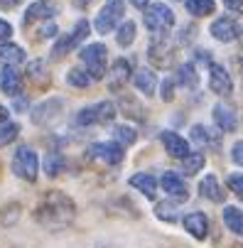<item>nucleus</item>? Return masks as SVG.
<instances>
[{
  "mask_svg": "<svg viewBox=\"0 0 243 248\" xmlns=\"http://www.w3.org/2000/svg\"><path fill=\"white\" fill-rule=\"evenodd\" d=\"M172 209H175V206H169V204H160V206H157V217H160V219L172 221V219H175V214H172Z\"/></svg>",
  "mask_w": 243,
  "mask_h": 248,
  "instance_id": "33",
  "label": "nucleus"
},
{
  "mask_svg": "<svg viewBox=\"0 0 243 248\" xmlns=\"http://www.w3.org/2000/svg\"><path fill=\"white\" fill-rule=\"evenodd\" d=\"M128 72H130L128 62L118 59V62H116V66H113V72L108 74V84H111V89H113V91H118V89L128 81Z\"/></svg>",
  "mask_w": 243,
  "mask_h": 248,
  "instance_id": "18",
  "label": "nucleus"
},
{
  "mask_svg": "<svg viewBox=\"0 0 243 248\" xmlns=\"http://www.w3.org/2000/svg\"><path fill=\"white\" fill-rule=\"evenodd\" d=\"M212 34H214L219 42H233V40L238 37V27H236L233 20H228V17H219V20L212 25Z\"/></svg>",
  "mask_w": 243,
  "mask_h": 248,
  "instance_id": "12",
  "label": "nucleus"
},
{
  "mask_svg": "<svg viewBox=\"0 0 243 248\" xmlns=\"http://www.w3.org/2000/svg\"><path fill=\"white\" fill-rule=\"evenodd\" d=\"M20 86H22V81H20L17 69L5 64V69L0 72V89H3L8 96H17L20 93Z\"/></svg>",
  "mask_w": 243,
  "mask_h": 248,
  "instance_id": "13",
  "label": "nucleus"
},
{
  "mask_svg": "<svg viewBox=\"0 0 243 248\" xmlns=\"http://www.w3.org/2000/svg\"><path fill=\"white\" fill-rule=\"evenodd\" d=\"M133 40H135V25L128 20V22H123L118 27V45L121 47H128V45H133Z\"/></svg>",
  "mask_w": 243,
  "mask_h": 248,
  "instance_id": "26",
  "label": "nucleus"
},
{
  "mask_svg": "<svg viewBox=\"0 0 243 248\" xmlns=\"http://www.w3.org/2000/svg\"><path fill=\"white\" fill-rule=\"evenodd\" d=\"M0 62L8 64V66L22 64L25 62V52L17 45H0Z\"/></svg>",
  "mask_w": 243,
  "mask_h": 248,
  "instance_id": "19",
  "label": "nucleus"
},
{
  "mask_svg": "<svg viewBox=\"0 0 243 248\" xmlns=\"http://www.w3.org/2000/svg\"><path fill=\"white\" fill-rule=\"evenodd\" d=\"M17 133H20V128L15 125V123H0V148L3 145H8V143H13V140L17 138Z\"/></svg>",
  "mask_w": 243,
  "mask_h": 248,
  "instance_id": "27",
  "label": "nucleus"
},
{
  "mask_svg": "<svg viewBox=\"0 0 243 248\" xmlns=\"http://www.w3.org/2000/svg\"><path fill=\"white\" fill-rule=\"evenodd\" d=\"M199 192H201V197L212 199V202H221V199H224V189L219 187V182H216L214 174H206L204 180L199 182Z\"/></svg>",
  "mask_w": 243,
  "mask_h": 248,
  "instance_id": "17",
  "label": "nucleus"
},
{
  "mask_svg": "<svg viewBox=\"0 0 243 248\" xmlns=\"http://www.w3.org/2000/svg\"><path fill=\"white\" fill-rule=\"evenodd\" d=\"M214 123L224 130V133H233L236 130V113L228 108V106H216L214 108Z\"/></svg>",
  "mask_w": 243,
  "mask_h": 248,
  "instance_id": "15",
  "label": "nucleus"
},
{
  "mask_svg": "<svg viewBox=\"0 0 243 248\" xmlns=\"http://www.w3.org/2000/svg\"><path fill=\"white\" fill-rule=\"evenodd\" d=\"M184 229H187L194 238H206V233H209V221H206L204 214L194 211V214H187V217H184Z\"/></svg>",
  "mask_w": 243,
  "mask_h": 248,
  "instance_id": "14",
  "label": "nucleus"
},
{
  "mask_svg": "<svg viewBox=\"0 0 243 248\" xmlns=\"http://www.w3.org/2000/svg\"><path fill=\"white\" fill-rule=\"evenodd\" d=\"M34 219H37L42 226H49V229L64 226V224H69L74 219V204H72V199H66L64 194L52 192L40 204V209L34 211Z\"/></svg>",
  "mask_w": 243,
  "mask_h": 248,
  "instance_id": "1",
  "label": "nucleus"
},
{
  "mask_svg": "<svg viewBox=\"0 0 243 248\" xmlns=\"http://www.w3.org/2000/svg\"><path fill=\"white\" fill-rule=\"evenodd\" d=\"M231 157H233V162H236V165H243V140L233 145V150H231Z\"/></svg>",
  "mask_w": 243,
  "mask_h": 248,
  "instance_id": "34",
  "label": "nucleus"
},
{
  "mask_svg": "<svg viewBox=\"0 0 243 248\" xmlns=\"http://www.w3.org/2000/svg\"><path fill=\"white\" fill-rule=\"evenodd\" d=\"M37 170H40V162H37V155H34L32 148H17L15 157H13V172L22 180L32 182L37 177Z\"/></svg>",
  "mask_w": 243,
  "mask_h": 248,
  "instance_id": "3",
  "label": "nucleus"
},
{
  "mask_svg": "<svg viewBox=\"0 0 243 248\" xmlns=\"http://www.w3.org/2000/svg\"><path fill=\"white\" fill-rule=\"evenodd\" d=\"M20 3H22V0H0V5H3V8H15Z\"/></svg>",
  "mask_w": 243,
  "mask_h": 248,
  "instance_id": "40",
  "label": "nucleus"
},
{
  "mask_svg": "<svg viewBox=\"0 0 243 248\" xmlns=\"http://www.w3.org/2000/svg\"><path fill=\"white\" fill-rule=\"evenodd\" d=\"M228 187L233 189L236 197L243 199V174H231V177H228Z\"/></svg>",
  "mask_w": 243,
  "mask_h": 248,
  "instance_id": "32",
  "label": "nucleus"
},
{
  "mask_svg": "<svg viewBox=\"0 0 243 248\" xmlns=\"http://www.w3.org/2000/svg\"><path fill=\"white\" fill-rule=\"evenodd\" d=\"M106 47L103 45H89L81 49V62L86 64L89 74L93 79H103L106 77Z\"/></svg>",
  "mask_w": 243,
  "mask_h": 248,
  "instance_id": "4",
  "label": "nucleus"
},
{
  "mask_svg": "<svg viewBox=\"0 0 243 248\" xmlns=\"http://www.w3.org/2000/svg\"><path fill=\"white\" fill-rule=\"evenodd\" d=\"M130 185H133L137 192H143L148 199H152V197H155V192H157L155 177H152V174H145V172H140V174H133V177H130Z\"/></svg>",
  "mask_w": 243,
  "mask_h": 248,
  "instance_id": "16",
  "label": "nucleus"
},
{
  "mask_svg": "<svg viewBox=\"0 0 243 248\" xmlns=\"http://www.w3.org/2000/svg\"><path fill=\"white\" fill-rule=\"evenodd\" d=\"M113 138L118 140L121 145H133L137 135H135V130H133L130 125H118V128L113 130Z\"/></svg>",
  "mask_w": 243,
  "mask_h": 248,
  "instance_id": "29",
  "label": "nucleus"
},
{
  "mask_svg": "<svg viewBox=\"0 0 243 248\" xmlns=\"http://www.w3.org/2000/svg\"><path fill=\"white\" fill-rule=\"evenodd\" d=\"M201 167H204V155H201V153H189V155L182 160V170H184L187 174H197Z\"/></svg>",
  "mask_w": 243,
  "mask_h": 248,
  "instance_id": "25",
  "label": "nucleus"
},
{
  "mask_svg": "<svg viewBox=\"0 0 243 248\" xmlns=\"http://www.w3.org/2000/svg\"><path fill=\"white\" fill-rule=\"evenodd\" d=\"M192 138L197 140L199 145H206V143H214V140H212V135H209V130H206L204 125H194V128H192Z\"/></svg>",
  "mask_w": 243,
  "mask_h": 248,
  "instance_id": "31",
  "label": "nucleus"
},
{
  "mask_svg": "<svg viewBox=\"0 0 243 248\" xmlns=\"http://www.w3.org/2000/svg\"><path fill=\"white\" fill-rule=\"evenodd\" d=\"M61 167H64V160H61V155H57V153H49V155L45 157V172H47L49 177H57V174L61 172Z\"/></svg>",
  "mask_w": 243,
  "mask_h": 248,
  "instance_id": "28",
  "label": "nucleus"
},
{
  "mask_svg": "<svg viewBox=\"0 0 243 248\" xmlns=\"http://www.w3.org/2000/svg\"><path fill=\"white\" fill-rule=\"evenodd\" d=\"M209 86L214 93H221V96H228L233 91V81L228 77V72L219 64H212V72H209Z\"/></svg>",
  "mask_w": 243,
  "mask_h": 248,
  "instance_id": "9",
  "label": "nucleus"
},
{
  "mask_svg": "<svg viewBox=\"0 0 243 248\" xmlns=\"http://www.w3.org/2000/svg\"><path fill=\"white\" fill-rule=\"evenodd\" d=\"M91 74H86V72H81V69H72V72L66 74V84L69 86H79V89H86L89 84H91Z\"/></svg>",
  "mask_w": 243,
  "mask_h": 248,
  "instance_id": "24",
  "label": "nucleus"
},
{
  "mask_svg": "<svg viewBox=\"0 0 243 248\" xmlns=\"http://www.w3.org/2000/svg\"><path fill=\"white\" fill-rule=\"evenodd\" d=\"M187 10L197 17L212 15L214 13V0H187Z\"/></svg>",
  "mask_w": 243,
  "mask_h": 248,
  "instance_id": "23",
  "label": "nucleus"
},
{
  "mask_svg": "<svg viewBox=\"0 0 243 248\" xmlns=\"http://www.w3.org/2000/svg\"><path fill=\"white\" fill-rule=\"evenodd\" d=\"M162 98L165 101H172V81H165L162 84Z\"/></svg>",
  "mask_w": 243,
  "mask_h": 248,
  "instance_id": "37",
  "label": "nucleus"
},
{
  "mask_svg": "<svg viewBox=\"0 0 243 248\" xmlns=\"http://www.w3.org/2000/svg\"><path fill=\"white\" fill-rule=\"evenodd\" d=\"M130 3H133L135 8H140V10H145V8L150 5V0H130Z\"/></svg>",
  "mask_w": 243,
  "mask_h": 248,
  "instance_id": "39",
  "label": "nucleus"
},
{
  "mask_svg": "<svg viewBox=\"0 0 243 248\" xmlns=\"http://www.w3.org/2000/svg\"><path fill=\"white\" fill-rule=\"evenodd\" d=\"M91 155L98 157L101 162H106V165H118L125 155V150L121 148V143H96L91 148Z\"/></svg>",
  "mask_w": 243,
  "mask_h": 248,
  "instance_id": "8",
  "label": "nucleus"
},
{
  "mask_svg": "<svg viewBox=\"0 0 243 248\" xmlns=\"http://www.w3.org/2000/svg\"><path fill=\"white\" fill-rule=\"evenodd\" d=\"M10 34H13V27H10L5 20H0V42H3V40H10Z\"/></svg>",
  "mask_w": 243,
  "mask_h": 248,
  "instance_id": "35",
  "label": "nucleus"
},
{
  "mask_svg": "<svg viewBox=\"0 0 243 248\" xmlns=\"http://www.w3.org/2000/svg\"><path fill=\"white\" fill-rule=\"evenodd\" d=\"M224 5H228L231 10H236V8H241V5H243V0H224Z\"/></svg>",
  "mask_w": 243,
  "mask_h": 248,
  "instance_id": "38",
  "label": "nucleus"
},
{
  "mask_svg": "<svg viewBox=\"0 0 243 248\" xmlns=\"http://www.w3.org/2000/svg\"><path fill=\"white\" fill-rule=\"evenodd\" d=\"M135 86H137V91H143L145 96H150L155 91V86H157L155 74L150 72V69H140V72L135 74Z\"/></svg>",
  "mask_w": 243,
  "mask_h": 248,
  "instance_id": "21",
  "label": "nucleus"
},
{
  "mask_svg": "<svg viewBox=\"0 0 243 248\" xmlns=\"http://www.w3.org/2000/svg\"><path fill=\"white\" fill-rule=\"evenodd\" d=\"M86 34H89V22H86V20H79L76 27H74V32L66 34V37H61V40L54 45V59H61L64 54H69V52H72V49L86 37Z\"/></svg>",
  "mask_w": 243,
  "mask_h": 248,
  "instance_id": "7",
  "label": "nucleus"
},
{
  "mask_svg": "<svg viewBox=\"0 0 243 248\" xmlns=\"http://www.w3.org/2000/svg\"><path fill=\"white\" fill-rule=\"evenodd\" d=\"M116 116V106L103 101V103H96V106H89L84 108L79 116H76V123L79 125H93V123H106V121H113Z\"/></svg>",
  "mask_w": 243,
  "mask_h": 248,
  "instance_id": "6",
  "label": "nucleus"
},
{
  "mask_svg": "<svg viewBox=\"0 0 243 248\" xmlns=\"http://www.w3.org/2000/svg\"><path fill=\"white\" fill-rule=\"evenodd\" d=\"M180 84H182V86H189V89L197 86V72H194L192 64H184V66L180 69Z\"/></svg>",
  "mask_w": 243,
  "mask_h": 248,
  "instance_id": "30",
  "label": "nucleus"
},
{
  "mask_svg": "<svg viewBox=\"0 0 243 248\" xmlns=\"http://www.w3.org/2000/svg\"><path fill=\"white\" fill-rule=\"evenodd\" d=\"M123 13H125V3L123 0H106V5L101 8L98 17H96V32L106 34L111 30H116V25L123 20Z\"/></svg>",
  "mask_w": 243,
  "mask_h": 248,
  "instance_id": "2",
  "label": "nucleus"
},
{
  "mask_svg": "<svg viewBox=\"0 0 243 248\" xmlns=\"http://www.w3.org/2000/svg\"><path fill=\"white\" fill-rule=\"evenodd\" d=\"M162 187H165V192H167L172 199H177V202H187V197H189L184 182L180 180L175 172H165V174H162Z\"/></svg>",
  "mask_w": 243,
  "mask_h": 248,
  "instance_id": "11",
  "label": "nucleus"
},
{
  "mask_svg": "<svg viewBox=\"0 0 243 248\" xmlns=\"http://www.w3.org/2000/svg\"><path fill=\"white\" fill-rule=\"evenodd\" d=\"M224 221H226V226H228L233 233L243 236V211H241V209L226 206V209H224Z\"/></svg>",
  "mask_w": 243,
  "mask_h": 248,
  "instance_id": "20",
  "label": "nucleus"
},
{
  "mask_svg": "<svg viewBox=\"0 0 243 248\" xmlns=\"http://www.w3.org/2000/svg\"><path fill=\"white\" fill-rule=\"evenodd\" d=\"M162 145H165V150H167L172 157L184 160V157L189 155V145H187V140H184L182 135H177V133H172V130L162 133Z\"/></svg>",
  "mask_w": 243,
  "mask_h": 248,
  "instance_id": "10",
  "label": "nucleus"
},
{
  "mask_svg": "<svg viewBox=\"0 0 243 248\" xmlns=\"http://www.w3.org/2000/svg\"><path fill=\"white\" fill-rule=\"evenodd\" d=\"M54 34H57V25H52V22H49V25H45V27H42V37H54Z\"/></svg>",
  "mask_w": 243,
  "mask_h": 248,
  "instance_id": "36",
  "label": "nucleus"
},
{
  "mask_svg": "<svg viewBox=\"0 0 243 248\" xmlns=\"http://www.w3.org/2000/svg\"><path fill=\"white\" fill-rule=\"evenodd\" d=\"M54 15V8L49 3H34L27 8V15H25V22H34V20H40V17H52Z\"/></svg>",
  "mask_w": 243,
  "mask_h": 248,
  "instance_id": "22",
  "label": "nucleus"
},
{
  "mask_svg": "<svg viewBox=\"0 0 243 248\" xmlns=\"http://www.w3.org/2000/svg\"><path fill=\"white\" fill-rule=\"evenodd\" d=\"M145 25L152 32H165L175 25V13H172L165 3H155L145 8Z\"/></svg>",
  "mask_w": 243,
  "mask_h": 248,
  "instance_id": "5",
  "label": "nucleus"
}]
</instances>
